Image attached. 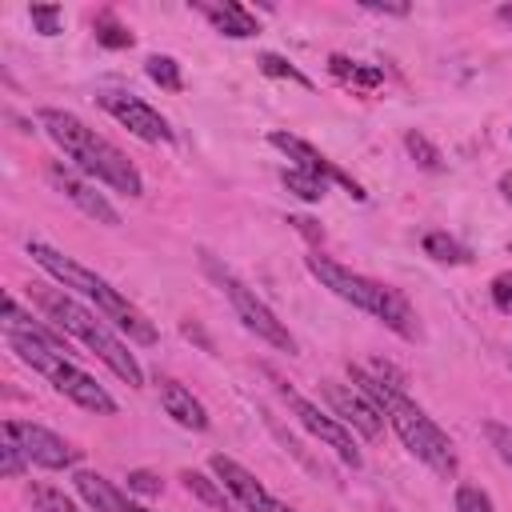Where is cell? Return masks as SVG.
<instances>
[{
  "instance_id": "cb8c5ba5",
  "label": "cell",
  "mask_w": 512,
  "mask_h": 512,
  "mask_svg": "<svg viewBox=\"0 0 512 512\" xmlns=\"http://www.w3.org/2000/svg\"><path fill=\"white\" fill-rule=\"evenodd\" d=\"M332 72L344 76V80H352V84H364V88H372V84L384 80L380 68H364V64H352V60H344V56H332Z\"/></svg>"
},
{
  "instance_id": "83f0119b",
  "label": "cell",
  "mask_w": 512,
  "mask_h": 512,
  "mask_svg": "<svg viewBox=\"0 0 512 512\" xmlns=\"http://www.w3.org/2000/svg\"><path fill=\"white\" fill-rule=\"evenodd\" d=\"M24 460H28V456L20 452V444L4 436V444H0V472H4L8 480H16V476H24Z\"/></svg>"
},
{
  "instance_id": "d590c367",
  "label": "cell",
  "mask_w": 512,
  "mask_h": 512,
  "mask_svg": "<svg viewBox=\"0 0 512 512\" xmlns=\"http://www.w3.org/2000/svg\"><path fill=\"white\" fill-rule=\"evenodd\" d=\"M508 364H512V356H508Z\"/></svg>"
},
{
  "instance_id": "8992f818",
  "label": "cell",
  "mask_w": 512,
  "mask_h": 512,
  "mask_svg": "<svg viewBox=\"0 0 512 512\" xmlns=\"http://www.w3.org/2000/svg\"><path fill=\"white\" fill-rule=\"evenodd\" d=\"M272 380H276V372H272ZM276 388H280V396H284V404H288V412L312 432V436H320L328 448H336V456L344 460V464H352V468H360V448H356V440H352V432L332 416V412H320V404H312L308 396H300L296 388H288V384H280L276 380Z\"/></svg>"
},
{
  "instance_id": "7c38bea8",
  "label": "cell",
  "mask_w": 512,
  "mask_h": 512,
  "mask_svg": "<svg viewBox=\"0 0 512 512\" xmlns=\"http://www.w3.org/2000/svg\"><path fill=\"white\" fill-rule=\"evenodd\" d=\"M268 144L280 148L288 160H296V168H304V172H312V176H320V180H336V184H344L356 200H364V188H360L352 176H344L328 156H320L308 140H300V136H292V132H268Z\"/></svg>"
},
{
  "instance_id": "44dd1931",
  "label": "cell",
  "mask_w": 512,
  "mask_h": 512,
  "mask_svg": "<svg viewBox=\"0 0 512 512\" xmlns=\"http://www.w3.org/2000/svg\"><path fill=\"white\" fill-rule=\"evenodd\" d=\"M28 500H32L36 512H76L72 496H64V488H52V484H32Z\"/></svg>"
},
{
  "instance_id": "5bb4252c",
  "label": "cell",
  "mask_w": 512,
  "mask_h": 512,
  "mask_svg": "<svg viewBox=\"0 0 512 512\" xmlns=\"http://www.w3.org/2000/svg\"><path fill=\"white\" fill-rule=\"evenodd\" d=\"M192 8H196V12H204V16H208V24H212L220 36H232V40H248V36H256V32H260L256 16H252L244 4H236V0H224V4L192 0Z\"/></svg>"
},
{
  "instance_id": "52a82bcc",
  "label": "cell",
  "mask_w": 512,
  "mask_h": 512,
  "mask_svg": "<svg viewBox=\"0 0 512 512\" xmlns=\"http://www.w3.org/2000/svg\"><path fill=\"white\" fill-rule=\"evenodd\" d=\"M320 396H324V404H328V412L344 424V428H352V432H360L364 440H376L380 432H384V416H380V408L356 388V384H340V380H320Z\"/></svg>"
},
{
  "instance_id": "4fadbf2b",
  "label": "cell",
  "mask_w": 512,
  "mask_h": 512,
  "mask_svg": "<svg viewBox=\"0 0 512 512\" xmlns=\"http://www.w3.org/2000/svg\"><path fill=\"white\" fill-rule=\"evenodd\" d=\"M160 408L180 424V428H192V432H204L208 428V408L172 376L160 380Z\"/></svg>"
},
{
  "instance_id": "484cf974",
  "label": "cell",
  "mask_w": 512,
  "mask_h": 512,
  "mask_svg": "<svg viewBox=\"0 0 512 512\" xmlns=\"http://www.w3.org/2000/svg\"><path fill=\"white\" fill-rule=\"evenodd\" d=\"M456 512H496L492 508V496L476 484H460L456 488Z\"/></svg>"
},
{
  "instance_id": "5b68a950",
  "label": "cell",
  "mask_w": 512,
  "mask_h": 512,
  "mask_svg": "<svg viewBox=\"0 0 512 512\" xmlns=\"http://www.w3.org/2000/svg\"><path fill=\"white\" fill-rule=\"evenodd\" d=\"M200 264H204V272L212 276V284L228 296V304H232V312L240 316V324L248 328V332H256L264 344H272V348H280V352H296V336L284 328V320H276V312L228 268V264H220L212 252H200Z\"/></svg>"
},
{
  "instance_id": "603a6c76",
  "label": "cell",
  "mask_w": 512,
  "mask_h": 512,
  "mask_svg": "<svg viewBox=\"0 0 512 512\" xmlns=\"http://www.w3.org/2000/svg\"><path fill=\"white\" fill-rule=\"evenodd\" d=\"M96 40H100L104 48H132L136 36H132L124 24H116L108 12H100V16H96Z\"/></svg>"
},
{
  "instance_id": "8fae6325",
  "label": "cell",
  "mask_w": 512,
  "mask_h": 512,
  "mask_svg": "<svg viewBox=\"0 0 512 512\" xmlns=\"http://www.w3.org/2000/svg\"><path fill=\"white\" fill-rule=\"evenodd\" d=\"M48 184H52L56 192H64V196H68L84 216H92L96 224H108V228H116V224H120V212H116V208H112V204H108L92 184H84L72 168H64L60 160H52V164H48Z\"/></svg>"
},
{
  "instance_id": "ba28073f",
  "label": "cell",
  "mask_w": 512,
  "mask_h": 512,
  "mask_svg": "<svg viewBox=\"0 0 512 512\" xmlns=\"http://www.w3.org/2000/svg\"><path fill=\"white\" fill-rule=\"evenodd\" d=\"M4 436L16 440L20 452L32 464H40V468H52L56 472V468L80 464V448H72L64 436H56V432H48V428H40L32 420H4Z\"/></svg>"
},
{
  "instance_id": "6da1fadb",
  "label": "cell",
  "mask_w": 512,
  "mask_h": 512,
  "mask_svg": "<svg viewBox=\"0 0 512 512\" xmlns=\"http://www.w3.org/2000/svg\"><path fill=\"white\" fill-rule=\"evenodd\" d=\"M348 376H352V384L380 408V416L396 428V436L404 440V448L420 460V464H428L436 476H456V468H460V460H456V448H452V440H448V432L404 392V376L392 368V364H380V360H372L368 368L364 364H348Z\"/></svg>"
},
{
  "instance_id": "30bf717a",
  "label": "cell",
  "mask_w": 512,
  "mask_h": 512,
  "mask_svg": "<svg viewBox=\"0 0 512 512\" xmlns=\"http://www.w3.org/2000/svg\"><path fill=\"white\" fill-rule=\"evenodd\" d=\"M208 468L216 472V480H220V488H228L232 496H236V504L244 508V512H296V508H288L284 500H276L244 464H236L232 456H212L208 460Z\"/></svg>"
},
{
  "instance_id": "d6a6232c",
  "label": "cell",
  "mask_w": 512,
  "mask_h": 512,
  "mask_svg": "<svg viewBox=\"0 0 512 512\" xmlns=\"http://www.w3.org/2000/svg\"><path fill=\"white\" fill-rule=\"evenodd\" d=\"M500 192H504V196H508V204H512V172H508V176H500Z\"/></svg>"
},
{
  "instance_id": "2e32d148",
  "label": "cell",
  "mask_w": 512,
  "mask_h": 512,
  "mask_svg": "<svg viewBox=\"0 0 512 512\" xmlns=\"http://www.w3.org/2000/svg\"><path fill=\"white\" fill-rule=\"evenodd\" d=\"M280 180H284L288 192H296V196L308 200V204L324 200V192H328V180H320V176H312V172H304V168H284Z\"/></svg>"
},
{
  "instance_id": "7402d4cb",
  "label": "cell",
  "mask_w": 512,
  "mask_h": 512,
  "mask_svg": "<svg viewBox=\"0 0 512 512\" xmlns=\"http://www.w3.org/2000/svg\"><path fill=\"white\" fill-rule=\"evenodd\" d=\"M256 64H260L264 76H276V80H292V84H300V88H312V80H308L296 64H288L284 56H276V52H260Z\"/></svg>"
},
{
  "instance_id": "e0dca14e",
  "label": "cell",
  "mask_w": 512,
  "mask_h": 512,
  "mask_svg": "<svg viewBox=\"0 0 512 512\" xmlns=\"http://www.w3.org/2000/svg\"><path fill=\"white\" fill-rule=\"evenodd\" d=\"M404 148H408V156H412V160H416L424 172H440V168H444L440 148H436V144H432L424 132H416V128H412V132H404Z\"/></svg>"
},
{
  "instance_id": "7a4b0ae2",
  "label": "cell",
  "mask_w": 512,
  "mask_h": 512,
  "mask_svg": "<svg viewBox=\"0 0 512 512\" xmlns=\"http://www.w3.org/2000/svg\"><path fill=\"white\" fill-rule=\"evenodd\" d=\"M40 128L52 136V144L92 180L124 192V196H144V180L136 172V164L104 136H96L80 116L64 112V108H40Z\"/></svg>"
},
{
  "instance_id": "f546056e",
  "label": "cell",
  "mask_w": 512,
  "mask_h": 512,
  "mask_svg": "<svg viewBox=\"0 0 512 512\" xmlns=\"http://www.w3.org/2000/svg\"><path fill=\"white\" fill-rule=\"evenodd\" d=\"M492 300H496L500 312H512V272H500L492 280Z\"/></svg>"
},
{
  "instance_id": "4316f807",
  "label": "cell",
  "mask_w": 512,
  "mask_h": 512,
  "mask_svg": "<svg viewBox=\"0 0 512 512\" xmlns=\"http://www.w3.org/2000/svg\"><path fill=\"white\" fill-rule=\"evenodd\" d=\"M484 436H488V444L496 448V456L512 468V428L500 424V420H488V424H484Z\"/></svg>"
},
{
  "instance_id": "3957f363",
  "label": "cell",
  "mask_w": 512,
  "mask_h": 512,
  "mask_svg": "<svg viewBox=\"0 0 512 512\" xmlns=\"http://www.w3.org/2000/svg\"><path fill=\"white\" fill-rule=\"evenodd\" d=\"M304 264H308V272H312L324 288H332V292H336L340 300H348L352 308L376 316V320L388 324L396 336H404V340H416V336H420L416 312H412V304H408L396 288H388V284H380V280H368V276H360V272H352V268H344L340 260L320 256V252L308 256Z\"/></svg>"
},
{
  "instance_id": "d4e9b609",
  "label": "cell",
  "mask_w": 512,
  "mask_h": 512,
  "mask_svg": "<svg viewBox=\"0 0 512 512\" xmlns=\"http://www.w3.org/2000/svg\"><path fill=\"white\" fill-rule=\"evenodd\" d=\"M28 20H32V28L40 36H56L60 24H64V12H60V4H32L28 8Z\"/></svg>"
},
{
  "instance_id": "9a60e30c",
  "label": "cell",
  "mask_w": 512,
  "mask_h": 512,
  "mask_svg": "<svg viewBox=\"0 0 512 512\" xmlns=\"http://www.w3.org/2000/svg\"><path fill=\"white\" fill-rule=\"evenodd\" d=\"M76 492H80V500L88 504V508H96V512H128V496L112 484V480H104L100 472H88V468H80L76 476Z\"/></svg>"
},
{
  "instance_id": "ffe728a7",
  "label": "cell",
  "mask_w": 512,
  "mask_h": 512,
  "mask_svg": "<svg viewBox=\"0 0 512 512\" xmlns=\"http://www.w3.org/2000/svg\"><path fill=\"white\" fill-rule=\"evenodd\" d=\"M180 480H184V488H188L196 500H204L208 508L224 512V504H228V500H224V488H216V480H208L204 472H192V468H188V472H180Z\"/></svg>"
},
{
  "instance_id": "d6986e66",
  "label": "cell",
  "mask_w": 512,
  "mask_h": 512,
  "mask_svg": "<svg viewBox=\"0 0 512 512\" xmlns=\"http://www.w3.org/2000/svg\"><path fill=\"white\" fill-rule=\"evenodd\" d=\"M144 72H148V80H152V84H160L164 92H180V88H184V76H180V64H176L172 56H148V64H144Z\"/></svg>"
},
{
  "instance_id": "9c48e42d",
  "label": "cell",
  "mask_w": 512,
  "mask_h": 512,
  "mask_svg": "<svg viewBox=\"0 0 512 512\" xmlns=\"http://www.w3.org/2000/svg\"><path fill=\"white\" fill-rule=\"evenodd\" d=\"M96 100H100V108H104L116 124H124V128H128L132 136H140L144 144H172L168 120H164L152 104H144L140 96H132V92H100Z\"/></svg>"
},
{
  "instance_id": "f1b7e54d",
  "label": "cell",
  "mask_w": 512,
  "mask_h": 512,
  "mask_svg": "<svg viewBox=\"0 0 512 512\" xmlns=\"http://www.w3.org/2000/svg\"><path fill=\"white\" fill-rule=\"evenodd\" d=\"M128 488H132V492H140V496H160V476H156V472L136 468V472H128Z\"/></svg>"
},
{
  "instance_id": "1f68e13d",
  "label": "cell",
  "mask_w": 512,
  "mask_h": 512,
  "mask_svg": "<svg viewBox=\"0 0 512 512\" xmlns=\"http://www.w3.org/2000/svg\"><path fill=\"white\" fill-rule=\"evenodd\" d=\"M288 224H296V228H300V232H304V236H308V240H320V236H324V232H320V228H316V220H308V216H292V220H288Z\"/></svg>"
},
{
  "instance_id": "ac0fdd59",
  "label": "cell",
  "mask_w": 512,
  "mask_h": 512,
  "mask_svg": "<svg viewBox=\"0 0 512 512\" xmlns=\"http://www.w3.org/2000/svg\"><path fill=\"white\" fill-rule=\"evenodd\" d=\"M424 252L432 260H440V264H464L468 260V248L460 240H452L448 232H428L424 236Z\"/></svg>"
},
{
  "instance_id": "277c9868",
  "label": "cell",
  "mask_w": 512,
  "mask_h": 512,
  "mask_svg": "<svg viewBox=\"0 0 512 512\" xmlns=\"http://www.w3.org/2000/svg\"><path fill=\"white\" fill-rule=\"evenodd\" d=\"M36 304L44 308V316H48L60 332L76 336L92 356H100V360H104L128 388H140V384H144V372H140L136 356H132L128 344L108 328L104 316L88 312L84 304H76L68 292H56V288H40V292H36Z\"/></svg>"
},
{
  "instance_id": "4dcf8cb0",
  "label": "cell",
  "mask_w": 512,
  "mask_h": 512,
  "mask_svg": "<svg viewBox=\"0 0 512 512\" xmlns=\"http://www.w3.org/2000/svg\"><path fill=\"white\" fill-rule=\"evenodd\" d=\"M360 8H368V12H388V16H408V4H380V0H360Z\"/></svg>"
},
{
  "instance_id": "836d02e7",
  "label": "cell",
  "mask_w": 512,
  "mask_h": 512,
  "mask_svg": "<svg viewBox=\"0 0 512 512\" xmlns=\"http://www.w3.org/2000/svg\"><path fill=\"white\" fill-rule=\"evenodd\" d=\"M496 16H500L504 24H512V4H500V8H496Z\"/></svg>"
},
{
  "instance_id": "e575fe53",
  "label": "cell",
  "mask_w": 512,
  "mask_h": 512,
  "mask_svg": "<svg viewBox=\"0 0 512 512\" xmlns=\"http://www.w3.org/2000/svg\"><path fill=\"white\" fill-rule=\"evenodd\" d=\"M128 512H152V508H144V504H128Z\"/></svg>"
}]
</instances>
